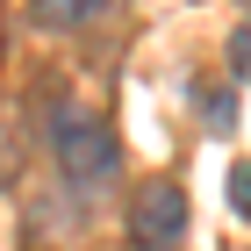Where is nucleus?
<instances>
[{
  "instance_id": "f257e3e1",
  "label": "nucleus",
  "mask_w": 251,
  "mask_h": 251,
  "mask_svg": "<svg viewBox=\"0 0 251 251\" xmlns=\"http://www.w3.org/2000/svg\"><path fill=\"white\" fill-rule=\"evenodd\" d=\"M58 165H65L72 187H108L115 179V136H108V122L65 108L58 115Z\"/></svg>"
},
{
  "instance_id": "f03ea898",
  "label": "nucleus",
  "mask_w": 251,
  "mask_h": 251,
  "mask_svg": "<svg viewBox=\"0 0 251 251\" xmlns=\"http://www.w3.org/2000/svg\"><path fill=\"white\" fill-rule=\"evenodd\" d=\"M129 237H136V251H173L179 237H187V194H179L173 179L144 187L129 201Z\"/></svg>"
},
{
  "instance_id": "7ed1b4c3",
  "label": "nucleus",
  "mask_w": 251,
  "mask_h": 251,
  "mask_svg": "<svg viewBox=\"0 0 251 251\" xmlns=\"http://www.w3.org/2000/svg\"><path fill=\"white\" fill-rule=\"evenodd\" d=\"M108 0H29V22L36 29H50V36H65V29H79V22H94Z\"/></svg>"
},
{
  "instance_id": "20e7f679",
  "label": "nucleus",
  "mask_w": 251,
  "mask_h": 251,
  "mask_svg": "<svg viewBox=\"0 0 251 251\" xmlns=\"http://www.w3.org/2000/svg\"><path fill=\"white\" fill-rule=\"evenodd\" d=\"M22 158H29V136H22V108H7V100H0V187H15Z\"/></svg>"
},
{
  "instance_id": "39448f33",
  "label": "nucleus",
  "mask_w": 251,
  "mask_h": 251,
  "mask_svg": "<svg viewBox=\"0 0 251 251\" xmlns=\"http://www.w3.org/2000/svg\"><path fill=\"white\" fill-rule=\"evenodd\" d=\"M230 208L251 223V158H244V165H230Z\"/></svg>"
},
{
  "instance_id": "423d86ee",
  "label": "nucleus",
  "mask_w": 251,
  "mask_h": 251,
  "mask_svg": "<svg viewBox=\"0 0 251 251\" xmlns=\"http://www.w3.org/2000/svg\"><path fill=\"white\" fill-rule=\"evenodd\" d=\"M230 65H237V79H251V22L230 36Z\"/></svg>"
},
{
  "instance_id": "0eeeda50",
  "label": "nucleus",
  "mask_w": 251,
  "mask_h": 251,
  "mask_svg": "<svg viewBox=\"0 0 251 251\" xmlns=\"http://www.w3.org/2000/svg\"><path fill=\"white\" fill-rule=\"evenodd\" d=\"M244 7H251V0H244Z\"/></svg>"
}]
</instances>
